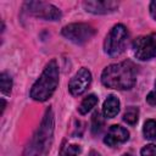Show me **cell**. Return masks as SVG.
<instances>
[{
	"label": "cell",
	"mask_w": 156,
	"mask_h": 156,
	"mask_svg": "<svg viewBox=\"0 0 156 156\" xmlns=\"http://www.w3.org/2000/svg\"><path fill=\"white\" fill-rule=\"evenodd\" d=\"M128 139H129V132L126 128L115 124V126L110 127V129H108L104 141L108 146L115 147V146H118V145L126 143Z\"/></svg>",
	"instance_id": "10"
},
{
	"label": "cell",
	"mask_w": 156,
	"mask_h": 156,
	"mask_svg": "<svg viewBox=\"0 0 156 156\" xmlns=\"http://www.w3.org/2000/svg\"><path fill=\"white\" fill-rule=\"evenodd\" d=\"M102 128H104V118L99 112H95L91 118V132L94 134H98L101 132Z\"/></svg>",
	"instance_id": "15"
},
{
	"label": "cell",
	"mask_w": 156,
	"mask_h": 156,
	"mask_svg": "<svg viewBox=\"0 0 156 156\" xmlns=\"http://www.w3.org/2000/svg\"><path fill=\"white\" fill-rule=\"evenodd\" d=\"M94 34L95 29L87 23H71L62 28V35L74 44H84L89 41Z\"/></svg>",
	"instance_id": "5"
},
{
	"label": "cell",
	"mask_w": 156,
	"mask_h": 156,
	"mask_svg": "<svg viewBox=\"0 0 156 156\" xmlns=\"http://www.w3.org/2000/svg\"><path fill=\"white\" fill-rule=\"evenodd\" d=\"M150 13H151L152 18L156 20V1H151L150 2Z\"/></svg>",
	"instance_id": "20"
},
{
	"label": "cell",
	"mask_w": 156,
	"mask_h": 156,
	"mask_svg": "<svg viewBox=\"0 0 156 156\" xmlns=\"http://www.w3.org/2000/svg\"><path fill=\"white\" fill-rule=\"evenodd\" d=\"M24 10L29 15L49 21H57L61 18V11L56 6L44 1H28L24 4Z\"/></svg>",
	"instance_id": "6"
},
{
	"label": "cell",
	"mask_w": 156,
	"mask_h": 156,
	"mask_svg": "<svg viewBox=\"0 0 156 156\" xmlns=\"http://www.w3.org/2000/svg\"><path fill=\"white\" fill-rule=\"evenodd\" d=\"M128 39V30L123 24H116L106 37L104 48L105 52L110 56H117L119 55L127 44Z\"/></svg>",
	"instance_id": "4"
},
{
	"label": "cell",
	"mask_w": 156,
	"mask_h": 156,
	"mask_svg": "<svg viewBox=\"0 0 156 156\" xmlns=\"http://www.w3.org/2000/svg\"><path fill=\"white\" fill-rule=\"evenodd\" d=\"M83 7L85 11L95 13V15H106L111 13L118 7V2L111 1V0H104V1H84Z\"/></svg>",
	"instance_id": "9"
},
{
	"label": "cell",
	"mask_w": 156,
	"mask_h": 156,
	"mask_svg": "<svg viewBox=\"0 0 156 156\" xmlns=\"http://www.w3.org/2000/svg\"><path fill=\"white\" fill-rule=\"evenodd\" d=\"M79 154H80V147H79V145L71 144V145H67V146L63 149L62 156H78Z\"/></svg>",
	"instance_id": "17"
},
{
	"label": "cell",
	"mask_w": 156,
	"mask_h": 156,
	"mask_svg": "<svg viewBox=\"0 0 156 156\" xmlns=\"http://www.w3.org/2000/svg\"><path fill=\"white\" fill-rule=\"evenodd\" d=\"M0 80H1V91L4 94H10L11 93V88H12V79L7 73H1L0 76Z\"/></svg>",
	"instance_id": "16"
},
{
	"label": "cell",
	"mask_w": 156,
	"mask_h": 156,
	"mask_svg": "<svg viewBox=\"0 0 156 156\" xmlns=\"http://www.w3.org/2000/svg\"><path fill=\"white\" fill-rule=\"evenodd\" d=\"M138 118H139V110H138V107H135V106L128 107V108L126 110L124 115H123V121L127 122V123L130 124V126L135 124V123L138 122Z\"/></svg>",
	"instance_id": "14"
},
{
	"label": "cell",
	"mask_w": 156,
	"mask_h": 156,
	"mask_svg": "<svg viewBox=\"0 0 156 156\" xmlns=\"http://www.w3.org/2000/svg\"><path fill=\"white\" fill-rule=\"evenodd\" d=\"M146 101H147L150 105H152V106L156 105V90L150 91V93L147 94V96H146Z\"/></svg>",
	"instance_id": "19"
},
{
	"label": "cell",
	"mask_w": 156,
	"mask_h": 156,
	"mask_svg": "<svg viewBox=\"0 0 156 156\" xmlns=\"http://www.w3.org/2000/svg\"><path fill=\"white\" fill-rule=\"evenodd\" d=\"M91 83V73L87 68H80L69 80L68 89L72 95L78 96L83 94Z\"/></svg>",
	"instance_id": "8"
},
{
	"label": "cell",
	"mask_w": 156,
	"mask_h": 156,
	"mask_svg": "<svg viewBox=\"0 0 156 156\" xmlns=\"http://www.w3.org/2000/svg\"><path fill=\"white\" fill-rule=\"evenodd\" d=\"M143 133H144V136L146 139L156 141V121L155 119H147L144 123Z\"/></svg>",
	"instance_id": "13"
},
{
	"label": "cell",
	"mask_w": 156,
	"mask_h": 156,
	"mask_svg": "<svg viewBox=\"0 0 156 156\" xmlns=\"http://www.w3.org/2000/svg\"><path fill=\"white\" fill-rule=\"evenodd\" d=\"M123 156H132V155H130V154H124Z\"/></svg>",
	"instance_id": "22"
},
{
	"label": "cell",
	"mask_w": 156,
	"mask_h": 156,
	"mask_svg": "<svg viewBox=\"0 0 156 156\" xmlns=\"http://www.w3.org/2000/svg\"><path fill=\"white\" fill-rule=\"evenodd\" d=\"M101 82L110 89H130L136 82V67L130 61L110 65L102 71Z\"/></svg>",
	"instance_id": "1"
},
{
	"label": "cell",
	"mask_w": 156,
	"mask_h": 156,
	"mask_svg": "<svg viewBox=\"0 0 156 156\" xmlns=\"http://www.w3.org/2000/svg\"><path fill=\"white\" fill-rule=\"evenodd\" d=\"M58 85V66L55 60H51L41 72L38 80L30 89V98L35 101H46Z\"/></svg>",
	"instance_id": "3"
},
{
	"label": "cell",
	"mask_w": 156,
	"mask_h": 156,
	"mask_svg": "<svg viewBox=\"0 0 156 156\" xmlns=\"http://www.w3.org/2000/svg\"><path fill=\"white\" fill-rule=\"evenodd\" d=\"M134 55L141 61H146L156 56V33L139 37L134 41Z\"/></svg>",
	"instance_id": "7"
},
{
	"label": "cell",
	"mask_w": 156,
	"mask_h": 156,
	"mask_svg": "<svg viewBox=\"0 0 156 156\" xmlns=\"http://www.w3.org/2000/svg\"><path fill=\"white\" fill-rule=\"evenodd\" d=\"M155 88H156V82H155Z\"/></svg>",
	"instance_id": "23"
},
{
	"label": "cell",
	"mask_w": 156,
	"mask_h": 156,
	"mask_svg": "<svg viewBox=\"0 0 156 156\" xmlns=\"http://www.w3.org/2000/svg\"><path fill=\"white\" fill-rule=\"evenodd\" d=\"M1 102H2V107H1V113H2L4 110H5V106H6V101H5L4 99H1Z\"/></svg>",
	"instance_id": "21"
},
{
	"label": "cell",
	"mask_w": 156,
	"mask_h": 156,
	"mask_svg": "<svg viewBox=\"0 0 156 156\" xmlns=\"http://www.w3.org/2000/svg\"><path fill=\"white\" fill-rule=\"evenodd\" d=\"M119 112V100L115 95H110L102 106V113L106 118H113Z\"/></svg>",
	"instance_id": "11"
},
{
	"label": "cell",
	"mask_w": 156,
	"mask_h": 156,
	"mask_svg": "<svg viewBox=\"0 0 156 156\" xmlns=\"http://www.w3.org/2000/svg\"><path fill=\"white\" fill-rule=\"evenodd\" d=\"M96 104H98V98H96L94 94L88 95V96L80 102V105H79V107H78V111H79L80 115H85V113H88L93 107H95Z\"/></svg>",
	"instance_id": "12"
},
{
	"label": "cell",
	"mask_w": 156,
	"mask_h": 156,
	"mask_svg": "<svg viewBox=\"0 0 156 156\" xmlns=\"http://www.w3.org/2000/svg\"><path fill=\"white\" fill-rule=\"evenodd\" d=\"M54 133V113L49 108L46 110L44 118L33 135L29 144L26 146L24 156H44L50 147Z\"/></svg>",
	"instance_id": "2"
},
{
	"label": "cell",
	"mask_w": 156,
	"mask_h": 156,
	"mask_svg": "<svg viewBox=\"0 0 156 156\" xmlns=\"http://www.w3.org/2000/svg\"><path fill=\"white\" fill-rule=\"evenodd\" d=\"M141 156H156V145L154 144H149L146 146H144L140 151Z\"/></svg>",
	"instance_id": "18"
}]
</instances>
